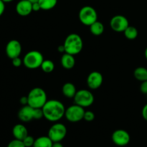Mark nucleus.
<instances>
[{
  "label": "nucleus",
  "mask_w": 147,
  "mask_h": 147,
  "mask_svg": "<svg viewBox=\"0 0 147 147\" xmlns=\"http://www.w3.org/2000/svg\"><path fill=\"white\" fill-rule=\"evenodd\" d=\"M77 91L78 90H76V86L72 83H65L62 88V92H63V95L68 98H73Z\"/></svg>",
  "instance_id": "f3484780"
},
{
  "label": "nucleus",
  "mask_w": 147,
  "mask_h": 147,
  "mask_svg": "<svg viewBox=\"0 0 147 147\" xmlns=\"http://www.w3.org/2000/svg\"><path fill=\"white\" fill-rule=\"evenodd\" d=\"M78 17L82 24L90 27L98 20V13L91 6H85L79 11Z\"/></svg>",
  "instance_id": "39448f33"
},
{
  "label": "nucleus",
  "mask_w": 147,
  "mask_h": 147,
  "mask_svg": "<svg viewBox=\"0 0 147 147\" xmlns=\"http://www.w3.org/2000/svg\"><path fill=\"white\" fill-rule=\"evenodd\" d=\"M123 33H124L125 37H126L128 40H135V39L138 37L139 32H138V30L136 27H134V26L129 25V27L125 30Z\"/></svg>",
  "instance_id": "4be33fe9"
},
{
  "label": "nucleus",
  "mask_w": 147,
  "mask_h": 147,
  "mask_svg": "<svg viewBox=\"0 0 147 147\" xmlns=\"http://www.w3.org/2000/svg\"><path fill=\"white\" fill-rule=\"evenodd\" d=\"M4 11H5V3L2 0H0V17L4 14Z\"/></svg>",
  "instance_id": "7c9ffc66"
},
{
  "label": "nucleus",
  "mask_w": 147,
  "mask_h": 147,
  "mask_svg": "<svg viewBox=\"0 0 147 147\" xmlns=\"http://www.w3.org/2000/svg\"><path fill=\"white\" fill-rule=\"evenodd\" d=\"M142 117L144 118V119L147 121V103L144 106L143 109H142Z\"/></svg>",
  "instance_id": "c756f323"
},
{
  "label": "nucleus",
  "mask_w": 147,
  "mask_h": 147,
  "mask_svg": "<svg viewBox=\"0 0 147 147\" xmlns=\"http://www.w3.org/2000/svg\"><path fill=\"white\" fill-rule=\"evenodd\" d=\"M23 64L27 68L34 70L40 67L44 57L42 54L37 50H31L24 55L23 58Z\"/></svg>",
  "instance_id": "20e7f679"
},
{
  "label": "nucleus",
  "mask_w": 147,
  "mask_h": 147,
  "mask_svg": "<svg viewBox=\"0 0 147 147\" xmlns=\"http://www.w3.org/2000/svg\"><path fill=\"white\" fill-rule=\"evenodd\" d=\"M44 118L50 122H57L65 116V108L60 100H47L42 108Z\"/></svg>",
  "instance_id": "f257e3e1"
},
{
  "label": "nucleus",
  "mask_w": 147,
  "mask_h": 147,
  "mask_svg": "<svg viewBox=\"0 0 147 147\" xmlns=\"http://www.w3.org/2000/svg\"><path fill=\"white\" fill-rule=\"evenodd\" d=\"M73 99L76 104L83 108L89 107L94 102L93 94L90 90H86V89L78 90Z\"/></svg>",
  "instance_id": "423d86ee"
},
{
  "label": "nucleus",
  "mask_w": 147,
  "mask_h": 147,
  "mask_svg": "<svg viewBox=\"0 0 147 147\" xmlns=\"http://www.w3.org/2000/svg\"><path fill=\"white\" fill-rule=\"evenodd\" d=\"M144 54H145V57H146V60H147V47H146V50H145V53H144Z\"/></svg>",
  "instance_id": "4c0bfd02"
},
{
  "label": "nucleus",
  "mask_w": 147,
  "mask_h": 147,
  "mask_svg": "<svg viewBox=\"0 0 147 147\" xmlns=\"http://www.w3.org/2000/svg\"><path fill=\"white\" fill-rule=\"evenodd\" d=\"M103 81V77L100 73L93 71L88 75L87 78L88 86L92 90H96L101 86Z\"/></svg>",
  "instance_id": "f8f14e48"
},
{
  "label": "nucleus",
  "mask_w": 147,
  "mask_h": 147,
  "mask_svg": "<svg viewBox=\"0 0 147 147\" xmlns=\"http://www.w3.org/2000/svg\"><path fill=\"white\" fill-rule=\"evenodd\" d=\"M83 119L88 122L93 121L95 119V114L91 111H86L84 113V117Z\"/></svg>",
  "instance_id": "a878e982"
},
{
  "label": "nucleus",
  "mask_w": 147,
  "mask_h": 147,
  "mask_svg": "<svg viewBox=\"0 0 147 147\" xmlns=\"http://www.w3.org/2000/svg\"><path fill=\"white\" fill-rule=\"evenodd\" d=\"M28 105L34 109H42L47 101V93L41 88H34L28 93Z\"/></svg>",
  "instance_id": "7ed1b4c3"
},
{
  "label": "nucleus",
  "mask_w": 147,
  "mask_h": 147,
  "mask_svg": "<svg viewBox=\"0 0 147 147\" xmlns=\"http://www.w3.org/2000/svg\"><path fill=\"white\" fill-rule=\"evenodd\" d=\"M57 49H58L59 52L60 53H65V48H64V45H60L58 47H57Z\"/></svg>",
  "instance_id": "f704fd0d"
},
{
  "label": "nucleus",
  "mask_w": 147,
  "mask_h": 147,
  "mask_svg": "<svg viewBox=\"0 0 147 147\" xmlns=\"http://www.w3.org/2000/svg\"><path fill=\"white\" fill-rule=\"evenodd\" d=\"M67 134V128L63 123H55L50 128L47 136L53 142H60Z\"/></svg>",
  "instance_id": "6e6552de"
},
{
  "label": "nucleus",
  "mask_w": 147,
  "mask_h": 147,
  "mask_svg": "<svg viewBox=\"0 0 147 147\" xmlns=\"http://www.w3.org/2000/svg\"><path fill=\"white\" fill-rule=\"evenodd\" d=\"M7 147H25V146L22 141L14 139L8 144Z\"/></svg>",
  "instance_id": "393cba45"
},
{
  "label": "nucleus",
  "mask_w": 147,
  "mask_h": 147,
  "mask_svg": "<svg viewBox=\"0 0 147 147\" xmlns=\"http://www.w3.org/2000/svg\"><path fill=\"white\" fill-rule=\"evenodd\" d=\"M140 90L144 94H147V80L142 82L140 86Z\"/></svg>",
  "instance_id": "c85d7f7f"
},
{
  "label": "nucleus",
  "mask_w": 147,
  "mask_h": 147,
  "mask_svg": "<svg viewBox=\"0 0 147 147\" xmlns=\"http://www.w3.org/2000/svg\"><path fill=\"white\" fill-rule=\"evenodd\" d=\"M11 63H12L13 66H14L15 67H19L23 63V60H22V59L20 57H17L11 59Z\"/></svg>",
  "instance_id": "cd10ccee"
},
{
  "label": "nucleus",
  "mask_w": 147,
  "mask_h": 147,
  "mask_svg": "<svg viewBox=\"0 0 147 147\" xmlns=\"http://www.w3.org/2000/svg\"><path fill=\"white\" fill-rule=\"evenodd\" d=\"M40 9H41V7H40V4H39L38 1H37V2L32 3V10L33 11H40Z\"/></svg>",
  "instance_id": "473e14b6"
},
{
  "label": "nucleus",
  "mask_w": 147,
  "mask_h": 147,
  "mask_svg": "<svg viewBox=\"0 0 147 147\" xmlns=\"http://www.w3.org/2000/svg\"><path fill=\"white\" fill-rule=\"evenodd\" d=\"M53 144V142L48 136H42L35 139L33 147H52Z\"/></svg>",
  "instance_id": "a211bd4d"
},
{
  "label": "nucleus",
  "mask_w": 147,
  "mask_h": 147,
  "mask_svg": "<svg viewBox=\"0 0 147 147\" xmlns=\"http://www.w3.org/2000/svg\"><path fill=\"white\" fill-rule=\"evenodd\" d=\"M110 26L113 31L117 32H123L129 26V20L123 15H115L111 20Z\"/></svg>",
  "instance_id": "1a4fd4ad"
},
{
  "label": "nucleus",
  "mask_w": 147,
  "mask_h": 147,
  "mask_svg": "<svg viewBox=\"0 0 147 147\" xmlns=\"http://www.w3.org/2000/svg\"><path fill=\"white\" fill-rule=\"evenodd\" d=\"M34 141H35V139H34L32 136H30V135H27V136L23 139L22 142L23 143H24L25 147H33Z\"/></svg>",
  "instance_id": "b1692460"
},
{
  "label": "nucleus",
  "mask_w": 147,
  "mask_h": 147,
  "mask_svg": "<svg viewBox=\"0 0 147 147\" xmlns=\"http://www.w3.org/2000/svg\"><path fill=\"white\" fill-rule=\"evenodd\" d=\"M65 53L76 55L82 51L83 42L81 37L76 33H71L67 36L64 42Z\"/></svg>",
  "instance_id": "f03ea898"
},
{
  "label": "nucleus",
  "mask_w": 147,
  "mask_h": 147,
  "mask_svg": "<svg viewBox=\"0 0 147 147\" xmlns=\"http://www.w3.org/2000/svg\"><path fill=\"white\" fill-rule=\"evenodd\" d=\"M60 62H61L62 66L67 70L73 68L76 65V59H75L74 55L66 53H64V54L63 55Z\"/></svg>",
  "instance_id": "dca6fc26"
},
{
  "label": "nucleus",
  "mask_w": 147,
  "mask_h": 147,
  "mask_svg": "<svg viewBox=\"0 0 147 147\" xmlns=\"http://www.w3.org/2000/svg\"><path fill=\"white\" fill-rule=\"evenodd\" d=\"M85 111L84 108L75 103L65 109V117L68 121L76 123L83 120Z\"/></svg>",
  "instance_id": "0eeeda50"
},
{
  "label": "nucleus",
  "mask_w": 147,
  "mask_h": 147,
  "mask_svg": "<svg viewBox=\"0 0 147 147\" xmlns=\"http://www.w3.org/2000/svg\"><path fill=\"white\" fill-rule=\"evenodd\" d=\"M39 4L42 10L53 9L57 4V0H39Z\"/></svg>",
  "instance_id": "412c9836"
},
{
  "label": "nucleus",
  "mask_w": 147,
  "mask_h": 147,
  "mask_svg": "<svg viewBox=\"0 0 147 147\" xmlns=\"http://www.w3.org/2000/svg\"><path fill=\"white\" fill-rule=\"evenodd\" d=\"M41 69L43 72L46 73H50L54 70L55 69V64L52 60H44L41 66Z\"/></svg>",
  "instance_id": "5701e85b"
},
{
  "label": "nucleus",
  "mask_w": 147,
  "mask_h": 147,
  "mask_svg": "<svg viewBox=\"0 0 147 147\" xmlns=\"http://www.w3.org/2000/svg\"><path fill=\"white\" fill-rule=\"evenodd\" d=\"M52 147H64L60 142H53V146Z\"/></svg>",
  "instance_id": "72a5a7b5"
},
{
  "label": "nucleus",
  "mask_w": 147,
  "mask_h": 147,
  "mask_svg": "<svg viewBox=\"0 0 147 147\" xmlns=\"http://www.w3.org/2000/svg\"><path fill=\"white\" fill-rule=\"evenodd\" d=\"M104 29L105 27L103 23L98 21V20L90 26V32L95 36L101 35L104 32Z\"/></svg>",
  "instance_id": "6ab92c4d"
},
{
  "label": "nucleus",
  "mask_w": 147,
  "mask_h": 147,
  "mask_svg": "<svg viewBox=\"0 0 147 147\" xmlns=\"http://www.w3.org/2000/svg\"><path fill=\"white\" fill-rule=\"evenodd\" d=\"M16 11L19 15L26 17L31 14L32 10V3L29 0H20L16 5Z\"/></svg>",
  "instance_id": "ddd939ff"
},
{
  "label": "nucleus",
  "mask_w": 147,
  "mask_h": 147,
  "mask_svg": "<svg viewBox=\"0 0 147 147\" xmlns=\"http://www.w3.org/2000/svg\"><path fill=\"white\" fill-rule=\"evenodd\" d=\"M12 134L14 139L22 141L28 135V131L24 125L18 123L13 127Z\"/></svg>",
  "instance_id": "2eb2a0df"
},
{
  "label": "nucleus",
  "mask_w": 147,
  "mask_h": 147,
  "mask_svg": "<svg viewBox=\"0 0 147 147\" xmlns=\"http://www.w3.org/2000/svg\"><path fill=\"white\" fill-rule=\"evenodd\" d=\"M135 78L141 82L147 80V69L144 67H139L135 69L134 73Z\"/></svg>",
  "instance_id": "aec40b11"
},
{
  "label": "nucleus",
  "mask_w": 147,
  "mask_h": 147,
  "mask_svg": "<svg viewBox=\"0 0 147 147\" xmlns=\"http://www.w3.org/2000/svg\"><path fill=\"white\" fill-rule=\"evenodd\" d=\"M18 118L22 122H30L34 120V108L29 105L23 106L19 111Z\"/></svg>",
  "instance_id": "4468645a"
},
{
  "label": "nucleus",
  "mask_w": 147,
  "mask_h": 147,
  "mask_svg": "<svg viewBox=\"0 0 147 147\" xmlns=\"http://www.w3.org/2000/svg\"><path fill=\"white\" fill-rule=\"evenodd\" d=\"M20 103H21L22 106L28 105V98H27V96H22V97L20 98Z\"/></svg>",
  "instance_id": "2f4dec72"
},
{
  "label": "nucleus",
  "mask_w": 147,
  "mask_h": 147,
  "mask_svg": "<svg viewBox=\"0 0 147 147\" xmlns=\"http://www.w3.org/2000/svg\"><path fill=\"white\" fill-rule=\"evenodd\" d=\"M22 45L18 40H11L7 42L5 47L6 55L9 58L11 59L15 58V57H20L21 55Z\"/></svg>",
  "instance_id": "9b49d317"
},
{
  "label": "nucleus",
  "mask_w": 147,
  "mask_h": 147,
  "mask_svg": "<svg viewBox=\"0 0 147 147\" xmlns=\"http://www.w3.org/2000/svg\"><path fill=\"white\" fill-rule=\"evenodd\" d=\"M43 117L42 109H34V120H40Z\"/></svg>",
  "instance_id": "bb28decb"
},
{
  "label": "nucleus",
  "mask_w": 147,
  "mask_h": 147,
  "mask_svg": "<svg viewBox=\"0 0 147 147\" xmlns=\"http://www.w3.org/2000/svg\"><path fill=\"white\" fill-rule=\"evenodd\" d=\"M3 1H4V3H9V2H11L12 1H14V0H2Z\"/></svg>",
  "instance_id": "c9c22d12"
},
{
  "label": "nucleus",
  "mask_w": 147,
  "mask_h": 147,
  "mask_svg": "<svg viewBox=\"0 0 147 147\" xmlns=\"http://www.w3.org/2000/svg\"><path fill=\"white\" fill-rule=\"evenodd\" d=\"M29 1H31L32 3H34V2H37V1H38L39 0H29Z\"/></svg>",
  "instance_id": "e433bc0d"
},
{
  "label": "nucleus",
  "mask_w": 147,
  "mask_h": 147,
  "mask_svg": "<svg viewBox=\"0 0 147 147\" xmlns=\"http://www.w3.org/2000/svg\"><path fill=\"white\" fill-rule=\"evenodd\" d=\"M111 139L113 143L117 146H125L130 142L131 136L126 130L118 129L112 134Z\"/></svg>",
  "instance_id": "9d476101"
}]
</instances>
